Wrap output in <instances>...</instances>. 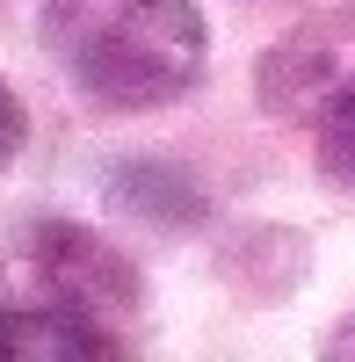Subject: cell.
I'll list each match as a JSON object with an SVG mask.
<instances>
[{"label": "cell", "mask_w": 355, "mask_h": 362, "mask_svg": "<svg viewBox=\"0 0 355 362\" xmlns=\"http://www.w3.org/2000/svg\"><path fill=\"white\" fill-rule=\"evenodd\" d=\"M203 51L196 0H109L73 29V80L102 109H160L203 80Z\"/></svg>", "instance_id": "6da1fadb"}, {"label": "cell", "mask_w": 355, "mask_h": 362, "mask_svg": "<svg viewBox=\"0 0 355 362\" xmlns=\"http://www.w3.org/2000/svg\"><path fill=\"white\" fill-rule=\"evenodd\" d=\"M254 95L269 116H327L334 102H348L355 95V8L312 15L283 44H269L261 73H254Z\"/></svg>", "instance_id": "7a4b0ae2"}, {"label": "cell", "mask_w": 355, "mask_h": 362, "mask_svg": "<svg viewBox=\"0 0 355 362\" xmlns=\"http://www.w3.org/2000/svg\"><path fill=\"white\" fill-rule=\"evenodd\" d=\"M0 362H102V334L73 312H0Z\"/></svg>", "instance_id": "3957f363"}, {"label": "cell", "mask_w": 355, "mask_h": 362, "mask_svg": "<svg viewBox=\"0 0 355 362\" xmlns=\"http://www.w3.org/2000/svg\"><path fill=\"white\" fill-rule=\"evenodd\" d=\"M319 167H327L341 189H355V95L319 116Z\"/></svg>", "instance_id": "277c9868"}, {"label": "cell", "mask_w": 355, "mask_h": 362, "mask_svg": "<svg viewBox=\"0 0 355 362\" xmlns=\"http://www.w3.org/2000/svg\"><path fill=\"white\" fill-rule=\"evenodd\" d=\"M22 138H29V116H22V95L8 80H0V167H8L15 153H22Z\"/></svg>", "instance_id": "5b68a950"}, {"label": "cell", "mask_w": 355, "mask_h": 362, "mask_svg": "<svg viewBox=\"0 0 355 362\" xmlns=\"http://www.w3.org/2000/svg\"><path fill=\"white\" fill-rule=\"evenodd\" d=\"M319 362H355V319H341L334 334H327V348H319Z\"/></svg>", "instance_id": "8992f818"}]
</instances>
